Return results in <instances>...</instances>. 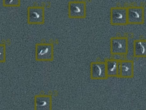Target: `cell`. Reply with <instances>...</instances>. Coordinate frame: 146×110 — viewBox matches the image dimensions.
Segmentation results:
<instances>
[{
    "label": "cell",
    "instance_id": "cell-1",
    "mask_svg": "<svg viewBox=\"0 0 146 110\" xmlns=\"http://www.w3.org/2000/svg\"><path fill=\"white\" fill-rule=\"evenodd\" d=\"M45 22V10L41 6H30L27 9V22L29 25H42Z\"/></svg>",
    "mask_w": 146,
    "mask_h": 110
},
{
    "label": "cell",
    "instance_id": "cell-4",
    "mask_svg": "<svg viewBox=\"0 0 146 110\" xmlns=\"http://www.w3.org/2000/svg\"><path fill=\"white\" fill-rule=\"evenodd\" d=\"M128 24L142 25L144 22V8L142 6L127 7Z\"/></svg>",
    "mask_w": 146,
    "mask_h": 110
},
{
    "label": "cell",
    "instance_id": "cell-10",
    "mask_svg": "<svg viewBox=\"0 0 146 110\" xmlns=\"http://www.w3.org/2000/svg\"><path fill=\"white\" fill-rule=\"evenodd\" d=\"M119 61L111 60L106 62V74L107 76H118Z\"/></svg>",
    "mask_w": 146,
    "mask_h": 110
},
{
    "label": "cell",
    "instance_id": "cell-11",
    "mask_svg": "<svg viewBox=\"0 0 146 110\" xmlns=\"http://www.w3.org/2000/svg\"><path fill=\"white\" fill-rule=\"evenodd\" d=\"M3 4L6 7H19L21 5V0H3Z\"/></svg>",
    "mask_w": 146,
    "mask_h": 110
},
{
    "label": "cell",
    "instance_id": "cell-12",
    "mask_svg": "<svg viewBox=\"0 0 146 110\" xmlns=\"http://www.w3.org/2000/svg\"><path fill=\"white\" fill-rule=\"evenodd\" d=\"M6 60V46L5 44H0V63H3Z\"/></svg>",
    "mask_w": 146,
    "mask_h": 110
},
{
    "label": "cell",
    "instance_id": "cell-3",
    "mask_svg": "<svg viewBox=\"0 0 146 110\" xmlns=\"http://www.w3.org/2000/svg\"><path fill=\"white\" fill-rule=\"evenodd\" d=\"M68 15L71 19H84L86 16V5L83 1H72L68 4Z\"/></svg>",
    "mask_w": 146,
    "mask_h": 110
},
{
    "label": "cell",
    "instance_id": "cell-2",
    "mask_svg": "<svg viewBox=\"0 0 146 110\" xmlns=\"http://www.w3.org/2000/svg\"><path fill=\"white\" fill-rule=\"evenodd\" d=\"M110 22L113 25H125L128 24L127 7L111 8L110 11Z\"/></svg>",
    "mask_w": 146,
    "mask_h": 110
},
{
    "label": "cell",
    "instance_id": "cell-7",
    "mask_svg": "<svg viewBox=\"0 0 146 110\" xmlns=\"http://www.w3.org/2000/svg\"><path fill=\"white\" fill-rule=\"evenodd\" d=\"M91 76L93 79L106 78V63L94 62L91 66Z\"/></svg>",
    "mask_w": 146,
    "mask_h": 110
},
{
    "label": "cell",
    "instance_id": "cell-8",
    "mask_svg": "<svg viewBox=\"0 0 146 110\" xmlns=\"http://www.w3.org/2000/svg\"><path fill=\"white\" fill-rule=\"evenodd\" d=\"M134 54L135 57H144L146 56V41L139 39L135 41L134 44Z\"/></svg>",
    "mask_w": 146,
    "mask_h": 110
},
{
    "label": "cell",
    "instance_id": "cell-5",
    "mask_svg": "<svg viewBox=\"0 0 146 110\" xmlns=\"http://www.w3.org/2000/svg\"><path fill=\"white\" fill-rule=\"evenodd\" d=\"M111 50L112 54L125 55L128 51V41L125 37H114L111 39Z\"/></svg>",
    "mask_w": 146,
    "mask_h": 110
},
{
    "label": "cell",
    "instance_id": "cell-6",
    "mask_svg": "<svg viewBox=\"0 0 146 110\" xmlns=\"http://www.w3.org/2000/svg\"><path fill=\"white\" fill-rule=\"evenodd\" d=\"M53 45L50 43H40L36 46V57L37 60H51L53 58Z\"/></svg>",
    "mask_w": 146,
    "mask_h": 110
},
{
    "label": "cell",
    "instance_id": "cell-13",
    "mask_svg": "<svg viewBox=\"0 0 146 110\" xmlns=\"http://www.w3.org/2000/svg\"><path fill=\"white\" fill-rule=\"evenodd\" d=\"M40 103H39H39L37 104H39L37 105H39L40 106H42V107H44L45 106H46V105H47L48 104V102H47V101H46L45 100H41L40 101Z\"/></svg>",
    "mask_w": 146,
    "mask_h": 110
},
{
    "label": "cell",
    "instance_id": "cell-9",
    "mask_svg": "<svg viewBox=\"0 0 146 110\" xmlns=\"http://www.w3.org/2000/svg\"><path fill=\"white\" fill-rule=\"evenodd\" d=\"M120 75L122 77H131L133 76V62L130 61H120Z\"/></svg>",
    "mask_w": 146,
    "mask_h": 110
}]
</instances>
